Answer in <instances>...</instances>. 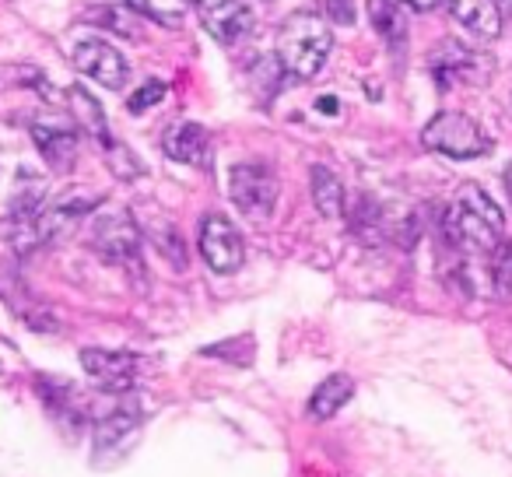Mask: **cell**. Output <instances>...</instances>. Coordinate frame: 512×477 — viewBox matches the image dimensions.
<instances>
[{
  "label": "cell",
  "instance_id": "30bf717a",
  "mask_svg": "<svg viewBox=\"0 0 512 477\" xmlns=\"http://www.w3.org/2000/svg\"><path fill=\"white\" fill-rule=\"evenodd\" d=\"M99 204H102L99 193H81V190L64 193L57 204H46L43 214H39V221H36L39 250L50 246V243H57V239H64V235H71V228L81 225V221H85Z\"/></svg>",
  "mask_w": 512,
  "mask_h": 477
},
{
  "label": "cell",
  "instance_id": "603a6c76",
  "mask_svg": "<svg viewBox=\"0 0 512 477\" xmlns=\"http://www.w3.org/2000/svg\"><path fill=\"white\" fill-rule=\"evenodd\" d=\"M102 155H106V162H109V169H113L116 179H137L141 176V162H137V155L123 141H116L113 148H106Z\"/></svg>",
  "mask_w": 512,
  "mask_h": 477
},
{
  "label": "cell",
  "instance_id": "e0dca14e",
  "mask_svg": "<svg viewBox=\"0 0 512 477\" xmlns=\"http://www.w3.org/2000/svg\"><path fill=\"white\" fill-rule=\"evenodd\" d=\"M369 18L383 36V43L393 50V57L407 50V18L397 0H369Z\"/></svg>",
  "mask_w": 512,
  "mask_h": 477
},
{
  "label": "cell",
  "instance_id": "d4e9b609",
  "mask_svg": "<svg viewBox=\"0 0 512 477\" xmlns=\"http://www.w3.org/2000/svg\"><path fill=\"white\" fill-rule=\"evenodd\" d=\"M88 18H92V22H102V29L120 32V36H137L134 22H130V18L123 15V11H116V8H95V11H88Z\"/></svg>",
  "mask_w": 512,
  "mask_h": 477
},
{
  "label": "cell",
  "instance_id": "5bb4252c",
  "mask_svg": "<svg viewBox=\"0 0 512 477\" xmlns=\"http://www.w3.org/2000/svg\"><path fill=\"white\" fill-rule=\"evenodd\" d=\"M67 102H71V113L78 116L81 130H88V137H92L102 151L113 148L116 137H113V130H109L106 109L99 106V99H95L85 85H71V88H67Z\"/></svg>",
  "mask_w": 512,
  "mask_h": 477
},
{
  "label": "cell",
  "instance_id": "7402d4cb",
  "mask_svg": "<svg viewBox=\"0 0 512 477\" xmlns=\"http://www.w3.org/2000/svg\"><path fill=\"white\" fill-rule=\"evenodd\" d=\"M148 239L158 246V250H162L165 260H172V264H176V271H183V267H186V253H183V239H179L176 228H172V225H155L148 232Z\"/></svg>",
  "mask_w": 512,
  "mask_h": 477
},
{
  "label": "cell",
  "instance_id": "f1b7e54d",
  "mask_svg": "<svg viewBox=\"0 0 512 477\" xmlns=\"http://www.w3.org/2000/svg\"><path fill=\"white\" fill-rule=\"evenodd\" d=\"M505 190H509V197H512V165H509V172H505Z\"/></svg>",
  "mask_w": 512,
  "mask_h": 477
},
{
  "label": "cell",
  "instance_id": "ac0fdd59",
  "mask_svg": "<svg viewBox=\"0 0 512 477\" xmlns=\"http://www.w3.org/2000/svg\"><path fill=\"white\" fill-rule=\"evenodd\" d=\"M351 393H355V383H351V376H344V372H337V376H327L313 390V397H309V418H313V421L334 418V414L351 400Z\"/></svg>",
  "mask_w": 512,
  "mask_h": 477
},
{
  "label": "cell",
  "instance_id": "8fae6325",
  "mask_svg": "<svg viewBox=\"0 0 512 477\" xmlns=\"http://www.w3.org/2000/svg\"><path fill=\"white\" fill-rule=\"evenodd\" d=\"M81 369L88 372L99 390L106 393H127L137 383L141 358L130 351H106V348H85L81 351Z\"/></svg>",
  "mask_w": 512,
  "mask_h": 477
},
{
  "label": "cell",
  "instance_id": "5b68a950",
  "mask_svg": "<svg viewBox=\"0 0 512 477\" xmlns=\"http://www.w3.org/2000/svg\"><path fill=\"white\" fill-rule=\"evenodd\" d=\"M228 197L246 218L267 221L278 207V176L264 162H239L228 169Z\"/></svg>",
  "mask_w": 512,
  "mask_h": 477
},
{
  "label": "cell",
  "instance_id": "44dd1931",
  "mask_svg": "<svg viewBox=\"0 0 512 477\" xmlns=\"http://www.w3.org/2000/svg\"><path fill=\"white\" fill-rule=\"evenodd\" d=\"M127 8H134L137 15L151 18L162 29H179L190 15V0H123Z\"/></svg>",
  "mask_w": 512,
  "mask_h": 477
},
{
  "label": "cell",
  "instance_id": "2e32d148",
  "mask_svg": "<svg viewBox=\"0 0 512 477\" xmlns=\"http://www.w3.org/2000/svg\"><path fill=\"white\" fill-rule=\"evenodd\" d=\"M449 15L460 25H467L474 36L481 39H498L502 36V8L498 0H446Z\"/></svg>",
  "mask_w": 512,
  "mask_h": 477
},
{
  "label": "cell",
  "instance_id": "277c9868",
  "mask_svg": "<svg viewBox=\"0 0 512 477\" xmlns=\"http://www.w3.org/2000/svg\"><path fill=\"white\" fill-rule=\"evenodd\" d=\"M421 144L456 162H467V158H481L491 151V141L467 113H453V109H442L421 130Z\"/></svg>",
  "mask_w": 512,
  "mask_h": 477
},
{
  "label": "cell",
  "instance_id": "484cf974",
  "mask_svg": "<svg viewBox=\"0 0 512 477\" xmlns=\"http://www.w3.org/2000/svg\"><path fill=\"white\" fill-rule=\"evenodd\" d=\"M330 25H355V4L351 0H323Z\"/></svg>",
  "mask_w": 512,
  "mask_h": 477
},
{
  "label": "cell",
  "instance_id": "d6986e66",
  "mask_svg": "<svg viewBox=\"0 0 512 477\" xmlns=\"http://www.w3.org/2000/svg\"><path fill=\"white\" fill-rule=\"evenodd\" d=\"M348 221H351V232H355L365 246L386 243V214H383V207H379V200L358 197L348 214Z\"/></svg>",
  "mask_w": 512,
  "mask_h": 477
},
{
  "label": "cell",
  "instance_id": "52a82bcc",
  "mask_svg": "<svg viewBox=\"0 0 512 477\" xmlns=\"http://www.w3.org/2000/svg\"><path fill=\"white\" fill-rule=\"evenodd\" d=\"M200 257L214 274H235L246 264V243H242L239 228L225 218V214H204L200 218Z\"/></svg>",
  "mask_w": 512,
  "mask_h": 477
},
{
  "label": "cell",
  "instance_id": "cb8c5ba5",
  "mask_svg": "<svg viewBox=\"0 0 512 477\" xmlns=\"http://www.w3.org/2000/svg\"><path fill=\"white\" fill-rule=\"evenodd\" d=\"M165 95H169V85H165V81H158V78H151V81H144V85L137 88L134 95H130V99H127V109H130L134 116H141L144 109L158 106V102H162Z\"/></svg>",
  "mask_w": 512,
  "mask_h": 477
},
{
  "label": "cell",
  "instance_id": "7a4b0ae2",
  "mask_svg": "<svg viewBox=\"0 0 512 477\" xmlns=\"http://www.w3.org/2000/svg\"><path fill=\"white\" fill-rule=\"evenodd\" d=\"M334 50V32L313 11H295L278 29V60L285 74L299 81H309L327 67Z\"/></svg>",
  "mask_w": 512,
  "mask_h": 477
},
{
  "label": "cell",
  "instance_id": "7c38bea8",
  "mask_svg": "<svg viewBox=\"0 0 512 477\" xmlns=\"http://www.w3.org/2000/svg\"><path fill=\"white\" fill-rule=\"evenodd\" d=\"M428 67H432V78L439 81V88L446 92V88L456 85V81H474L477 85L481 57H477L470 46L456 43V39H442V43L435 46L432 60H428Z\"/></svg>",
  "mask_w": 512,
  "mask_h": 477
},
{
  "label": "cell",
  "instance_id": "83f0119b",
  "mask_svg": "<svg viewBox=\"0 0 512 477\" xmlns=\"http://www.w3.org/2000/svg\"><path fill=\"white\" fill-rule=\"evenodd\" d=\"M320 113L334 116L337 113V99H330V95H327V99H320Z\"/></svg>",
  "mask_w": 512,
  "mask_h": 477
},
{
  "label": "cell",
  "instance_id": "6da1fadb",
  "mask_svg": "<svg viewBox=\"0 0 512 477\" xmlns=\"http://www.w3.org/2000/svg\"><path fill=\"white\" fill-rule=\"evenodd\" d=\"M442 235L463 257L491 260L505 243V214L481 186H463V193L442 214Z\"/></svg>",
  "mask_w": 512,
  "mask_h": 477
},
{
  "label": "cell",
  "instance_id": "ba28073f",
  "mask_svg": "<svg viewBox=\"0 0 512 477\" xmlns=\"http://www.w3.org/2000/svg\"><path fill=\"white\" fill-rule=\"evenodd\" d=\"M200 25L207 36L218 39L221 46H235L256 29V15L246 0H197Z\"/></svg>",
  "mask_w": 512,
  "mask_h": 477
},
{
  "label": "cell",
  "instance_id": "ffe728a7",
  "mask_svg": "<svg viewBox=\"0 0 512 477\" xmlns=\"http://www.w3.org/2000/svg\"><path fill=\"white\" fill-rule=\"evenodd\" d=\"M137 425H141V407L120 404L95 421V442H99V446H113V442H120L123 435L134 432Z\"/></svg>",
  "mask_w": 512,
  "mask_h": 477
},
{
  "label": "cell",
  "instance_id": "3957f363",
  "mask_svg": "<svg viewBox=\"0 0 512 477\" xmlns=\"http://www.w3.org/2000/svg\"><path fill=\"white\" fill-rule=\"evenodd\" d=\"M92 250L109 267L127 271L134 281L148 278V267H144V228L123 207L92 218Z\"/></svg>",
  "mask_w": 512,
  "mask_h": 477
},
{
  "label": "cell",
  "instance_id": "9c48e42d",
  "mask_svg": "<svg viewBox=\"0 0 512 477\" xmlns=\"http://www.w3.org/2000/svg\"><path fill=\"white\" fill-rule=\"evenodd\" d=\"M71 60L85 78L99 81L102 88H113V92H120L130 78L127 57H123L116 46H109L106 39H81V43L74 46Z\"/></svg>",
  "mask_w": 512,
  "mask_h": 477
},
{
  "label": "cell",
  "instance_id": "9a60e30c",
  "mask_svg": "<svg viewBox=\"0 0 512 477\" xmlns=\"http://www.w3.org/2000/svg\"><path fill=\"white\" fill-rule=\"evenodd\" d=\"M309 193H313V207L327 221H337L348 214V193H344V183L334 169H327V165H313V169H309Z\"/></svg>",
  "mask_w": 512,
  "mask_h": 477
},
{
  "label": "cell",
  "instance_id": "4fadbf2b",
  "mask_svg": "<svg viewBox=\"0 0 512 477\" xmlns=\"http://www.w3.org/2000/svg\"><path fill=\"white\" fill-rule=\"evenodd\" d=\"M162 151L172 158V162L183 165H207V155H211V137L200 123H176V127L165 130L162 137Z\"/></svg>",
  "mask_w": 512,
  "mask_h": 477
},
{
  "label": "cell",
  "instance_id": "8992f818",
  "mask_svg": "<svg viewBox=\"0 0 512 477\" xmlns=\"http://www.w3.org/2000/svg\"><path fill=\"white\" fill-rule=\"evenodd\" d=\"M32 144L39 148L43 162L50 165L53 172H71L74 162H78V123L67 113H39L29 127Z\"/></svg>",
  "mask_w": 512,
  "mask_h": 477
},
{
  "label": "cell",
  "instance_id": "4316f807",
  "mask_svg": "<svg viewBox=\"0 0 512 477\" xmlns=\"http://www.w3.org/2000/svg\"><path fill=\"white\" fill-rule=\"evenodd\" d=\"M400 8H407V11H435L442 4V0H397Z\"/></svg>",
  "mask_w": 512,
  "mask_h": 477
}]
</instances>
